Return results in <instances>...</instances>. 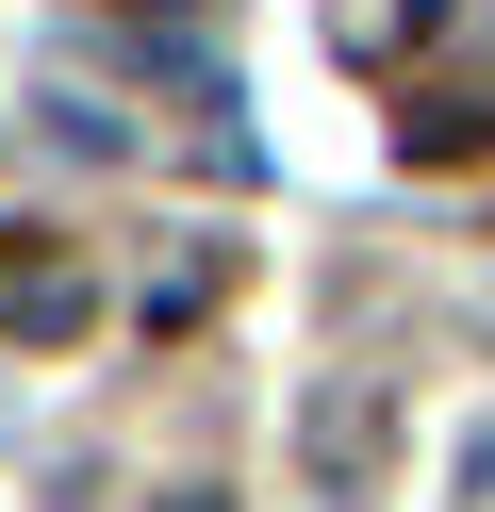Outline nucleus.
Masks as SVG:
<instances>
[{"label":"nucleus","instance_id":"nucleus-1","mask_svg":"<svg viewBox=\"0 0 495 512\" xmlns=\"http://www.w3.org/2000/svg\"><path fill=\"white\" fill-rule=\"evenodd\" d=\"M83 314H99V265L66 232H17L0 215V347H83Z\"/></svg>","mask_w":495,"mask_h":512},{"label":"nucleus","instance_id":"nucleus-2","mask_svg":"<svg viewBox=\"0 0 495 512\" xmlns=\"http://www.w3.org/2000/svg\"><path fill=\"white\" fill-rule=\"evenodd\" d=\"M446 34H479V0H347V17H330V50H347L363 83H413Z\"/></svg>","mask_w":495,"mask_h":512},{"label":"nucleus","instance_id":"nucleus-3","mask_svg":"<svg viewBox=\"0 0 495 512\" xmlns=\"http://www.w3.org/2000/svg\"><path fill=\"white\" fill-rule=\"evenodd\" d=\"M396 149H413V166H462V149H495V83H429V100L396 116Z\"/></svg>","mask_w":495,"mask_h":512},{"label":"nucleus","instance_id":"nucleus-4","mask_svg":"<svg viewBox=\"0 0 495 512\" xmlns=\"http://www.w3.org/2000/svg\"><path fill=\"white\" fill-rule=\"evenodd\" d=\"M116 17H182V0H116Z\"/></svg>","mask_w":495,"mask_h":512},{"label":"nucleus","instance_id":"nucleus-5","mask_svg":"<svg viewBox=\"0 0 495 512\" xmlns=\"http://www.w3.org/2000/svg\"><path fill=\"white\" fill-rule=\"evenodd\" d=\"M149 512H215V496H149Z\"/></svg>","mask_w":495,"mask_h":512}]
</instances>
